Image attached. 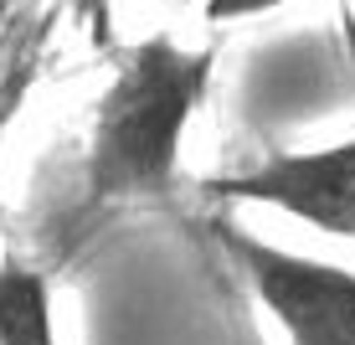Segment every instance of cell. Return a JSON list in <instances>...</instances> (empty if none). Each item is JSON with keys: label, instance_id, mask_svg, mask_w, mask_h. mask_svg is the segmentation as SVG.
Segmentation results:
<instances>
[{"label": "cell", "instance_id": "cell-2", "mask_svg": "<svg viewBox=\"0 0 355 345\" xmlns=\"http://www.w3.org/2000/svg\"><path fill=\"white\" fill-rule=\"evenodd\" d=\"M232 258L242 263L252 294L299 345H355V268L278 248L258 232L222 221Z\"/></svg>", "mask_w": 355, "mask_h": 345}, {"label": "cell", "instance_id": "cell-1", "mask_svg": "<svg viewBox=\"0 0 355 345\" xmlns=\"http://www.w3.org/2000/svg\"><path fill=\"white\" fill-rule=\"evenodd\" d=\"M216 72V47H180L155 31L134 42L93 103L83 155V212H108L175 186L186 129L201 114Z\"/></svg>", "mask_w": 355, "mask_h": 345}, {"label": "cell", "instance_id": "cell-3", "mask_svg": "<svg viewBox=\"0 0 355 345\" xmlns=\"http://www.w3.org/2000/svg\"><path fill=\"white\" fill-rule=\"evenodd\" d=\"M201 191L242 206H268L293 221H309L329 237L355 242V134L320 144V150L268 155L232 176H206Z\"/></svg>", "mask_w": 355, "mask_h": 345}, {"label": "cell", "instance_id": "cell-4", "mask_svg": "<svg viewBox=\"0 0 355 345\" xmlns=\"http://www.w3.org/2000/svg\"><path fill=\"white\" fill-rule=\"evenodd\" d=\"M0 340L6 345H46L52 340V278L6 258L0 274Z\"/></svg>", "mask_w": 355, "mask_h": 345}, {"label": "cell", "instance_id": "cell-6", "mask_svg": "<svg viewBox=\"0 0 355 345\" xmlns=\"http://www.w3.org/2000/svg\"><path fill=\"white\" fill-rule=\"evenodd\" d=\"M67 6H72V16H78L83 26L103 31L108 26V6H114V0H67Z\"/></svg>", "mask_w": 355, "mask_h": 345}, {"label": "cell", "instance_id": "cell-5", "mask_svg": "<svg viewBox=\"0 0 355 345\" xmlns=\"http://www.w3.org/2000/svg\"><path fill=\"white\" fill-rule=\"evenodd\" d=\"M288 6V0H206L201 16L211 26H232V21H252V16H268V10Z\"/></svg>", "mask_w": 355, "mask_h": 345}]
</instances>
